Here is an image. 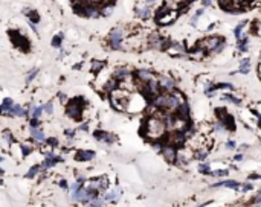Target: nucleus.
<instances>
[{"instance_id": "1", "label": "nucleus", "mask_w": 261, "mask_h": 207, "mask_svg": "<svg viewBox=\"0 0 261 207\" xmlns=\"http://www.w3.org/2000/svg\"><path fill=\"white\" fill-rule=\"evenodd\" d=\"M166 124L157 116H151L147 120V136L150 139H160L165 134Z\"/></svg>"}, {"instance_id": "2", "label": "nucleus", "mask_w": 261, "mask_h": 207, "mask_svg": "<svg viewBox=\"0 0 261 207\" xmlns=\"http://www.w3.org/2000/svg\"><path fill=\"white\" fill-rule=\"evenodd\" d=\"M84 98H75L69 107H67V114L70 116L72 119L75 120H80L81 119V111H83V107H84Z\"/></svg>"}, {"instance_id": "3", "label": "nucleus", "mask_w": 261, "mask_h": 207, "mask_svg": "<svg viewBox=\"0 0 261 207\" xmlns=\"http://www.w3.org/2000/svg\"><path fill=\"white\" fill-rule=\"evenodd\" d=\"M9 37H11L12 44H14L15 47H18V49H20V50H23V52H28V50H29L31 44H29L28 38L23 37V35L20 34L18 31H9Z\"/></svg>"}, {"instance_id": "4", "label": "nucleus", "mask_w": 261, "mask_h": 207, "mask_svg": "<svg viewBox=\"0 0 261 207\" xmlns=\"http://www.w3.org/2000/svg\"><path fill=\"white\" fill-rule=\"evenodd\" d=\"M215 114H217V117H218V120L225 125L226 129H229V131H234V129H235L234 117L226 111V108H215Z\"/></svg>"}, {"instance_id": "5", "label": "nucleus", "mask_w": 261, "mask_h": 207, "mask_svg": "<svg viewBox=\"0 0 261 207\" xmlns=\"http://www.w3.org/2000/svg\"><path fill=\"white\" fill-rule=\"evenodd\" d=\"M122 40H124V31H122L121 28H115V29L110 32V35H108L110 46L113 47V49H116V50L121 49V43H122Z\"/></svg>"}, {"instance_id": "6", "label": "nucleus", "mask_w": 261, "mask_h": 207, "mask_svg": "<svg viewBox=\"0 0 261 207\" xmlns=\"http://www.w3.org/2000/svg\"><path fill=\"white\" fill-rule=\"evenodd\" d=\"M159 85L160 90H164V93H173L174 92V81L170 76H159Z\"/></svg>"}, {"instance_id": "7", "label": "nucleus", "mask_w": 261, "mask_h": 207, "mask_svg": "<svg viewBox=\"0 0 261 207\" xmlns=\"http://www.w3.org/2000/svg\"><path fill=\"white\" fill-rule=\"evenodd\" d=\"M162 155L165 157L166 161H174L176 157H177L176 148H173L171 145H170V146H164V148H162Z\"/></svg>"}, {"instance_id": "8", "label": "nucleus", "mask_w": 261, "mask_h": 207, "mask_svg": "<svg viewBox=\"0 0 261 207\" xmlns=\"http://www.w3.org/2000/svg\"><path fill=\"white\" fill-rule=\"evenodd\" d=\"M95 157V152H92V151H84V149H80L76 152V155H75V159L78 161H89L92 160Z\"/></svg>"}, {"instance_id": "9", "label": "nucleus", "mask_w": 261, "mask_h": 207, "mask_svg": "<svg viewBox=\"0 0 261 207\" xmlns=\"http://www.w3.org/2000/svg\"><path fill=\"white\" fill-rule=\"evenodd\" d=\"M113 78H116L119 82H124V81H130L131 79V75H130V72H128L127 69H118L116 72H115Z\"/></svg>"}, {"instance_id": "10", "label": "nucleus", "mask_w": 261, "mask_h": 207, "mask_svg": "<svg viewBox=\"0 0 261 207\" xmlns=\"http://www.w3.org/2000/svg\"><path fill=\"white\" fill-rule=\"evenodd\" d=\"M95 139L99 140V142H106V143H112L115 140V137L112 134L106 133V131H95Z\"/></svg>"}, {"instance_id": "11", "label": "nucleus", "mask_w": 261, "mask_h": 207, "mask_svg": "<svg viewBox=\"0 0 261 207\" xmlns=\"http://www.w3.org/2000/svg\"><path fill=\"white\" fill-rule=\"evenodd\" d=\"M215 187H218V186H223V187H231V189H241V186L238 181H234V180H227V181H220V183L214 184Z\"/></svg>"}, {"instance_id": "12", "label": "nucleus", "mask_w": 261, "mask_h": 207, "mask_svg": "<svg viewBox=\"0 0 261 207\" xmlns=\"http://www.w3.org/2000/svg\"><path fill=\"white\" fill-rule=\"evenodd\" d=\"M183 3H191V0H165L168 8H182Z\"/></svg>"}, {"instance_id": "13", "label": "nucleus", "mask_w": 261, "mask_h": 207, "mask_svg": "<svg viewBox=\"0 0 261 207\" xmlns=\"http://www.w3.org/2000/svg\"><path fill=\"white\" fill-rule=\"evenodd\" d=\"M249 70H250V59H249V58H246V59L240 61V69H238L240 73L248 75V73H249Z\"/></svg>"}, {"instance_id": "14", "label": "nucleus", "mask_w": 261, "mask_h": 207, "mask_svg": "<svg viewBox=\"0 0 261 207\" xmlns=\"http://www.w3.org/2000/svg\"><path fill=\"white\" fill-rule=\"evenodd\" d=\"M31 133H32V137L35 139L37 142H40V143H43V142H46V137H44V134H43V131H40L38 128H31Z\"/></svg>"}, {"instance_id": "15", "label": "nucleus", "mask_w": 261, "mask_h": 207, "mask_svg": "<svg viewBox=\"0 0 261 207\" xmlns=\"http://www.w3.org/2000/svg\"><path fill=\"white\" fill-rule=\"evenodd\" d=\"M12 107H14V104H12V99H9V98L3 99V104H2V111H3V113H6L8 110L11 111Z\"/></svg>"}, {"instance_id": "16", "label": "nucleus", "mask_w": 261, "mask_h": 207, "mask_svg": "<svg viewBox=\"0 0 261 207\" xmlns=\"http://www.w3.org/2000/svg\"><path fill=\"white\" fill-rule=\"evenodd\" d=\"M11 111H12L11 116H26V111H24L20 105H14L11 108Z\"/></svg>"}, {"instance_id": "17", "label": "nucleus", "mask_w": 261, "mask_h": 207, "mask_svg": "<svg viewBox=\"0 0 261 207\" xmlns=\"http://www.w3.org/2000/svg\"><path fill=\"white\" fill-rule=\"evenodd\" d=\"M118 195H119L118 190H110V192L106 194V201H116V199H118Z\"/></svg>"}, {"instance_id": "18", "label": "nucleus", "mask_w": 261, "mask_h": 207, "mask_svg": "<svg viewBox=\"0 0 261 207\" xmlns=\"http://www.w3.org/2000/svg\"><path fill=\"white\" fill-rule=\"evenodd\" d=\"M223 88H234V85L227 84V82H218L212 87V90H223Z\"/></svg>"}, {"instance_id": "19", "label": "nucleus", "mask_w": 261, "mask_h": 207, "mask_svg": "<svg viewBox=\"0 0 261 207\" xmlns=\"http://www.w3.org/2000/svg\"><path fill=\"white\" fill-rule=\"evenodd\" d=\"M61 43H63V34H58L54 37V40H52V46L54 47H60L61 46Z\"/></svg>"}, {"instance_id": "20", "label": "nucleus", "mask_w": 261, "mask_h": 207, "mask_svg": "<svg viewBox=\"0 0 261 207\" xmlns=\"http://www.w3.org/2000/svg\"><path fill=\"white\" fill-rule=\"evenodd\" d=\"M28 17H29L31 23H38V20H40V15H38V12L37 11H31L29 14H28Z\"/></svg>"}, {"instance_id": "21", "label": "nucleus", "mask_w": 261, "mask_h": 207, "mask_svg": "<svg viewBox=\"0 0 261 207\" xmlns=\"http://www.w3.org/2000/svg\"><path fill=\"white\" fill-rule=\"evenodd\" d=\"M43 110H44L43 107H32V113H31V114H32V117L38 119V117L41 116V113H43Z\"/></svg>"}, {"instance_id": "22", "label": "nucleus", "mask_w": 261, "mask_h": 207, "mask_svg": "<svg viewBox=\"0 0 261 207\" xmlns=\"http://www.w3.org/2000/svg\"><path fill=\"white\" fill-rule=\"evenodd\" d=\"M223 99L229 101V102H234L235 105H240V104H241V101H240L238 98H235V96H232V94H225V96H223Z\"/></svg>"}, {"instance_id": "23", "label": "nucleus", "mask_w": 261, "mask_h": 207, "mask_svg": "<svg viewBox=\"0 0 261 207\" xmlns=\"http://www.w3.org/2000/svg\"><path fill=\"white\" fill-rule=\"evenodd\" d=\"M138 12H139V17L141 18H148L150 17V8L147 6V8H142V9H138Z\"/></svg>"}, {"instance_id": "24", "label": "nucleus", "mask_w": 261, "mask_h": 207, "mask_svg": "<svg viewBox=\"0 0 261 207\" xmlns=\"http://www.w3.org/2000/svg\"><path fill=\"white\" fill-rule=\"evenodd\" d=\"M89 207H104V201L95 198V199H92V201L89 203Z\"/></svg>"}, {"instance_id": "25", "label": "nucleus", "mask_w": 261, "mask_h": 207, "mask_svg": "<svg viewBox=\"0 0 261 207\" xmlns=\"http://www.w3.org/2000/svg\"><path fill=\"white\" fill-rule=\"evenodd\" d=\"M199 171L202 174H209L211 175V171H209V164H206V163H202L200 166H199Z\"/></svg>"}, {"instance_id": "26", "label": "nucleus", "mask_w": 261, "mask_h": 207, "mask_svg": "<svg viewBox=\"0 0 261 207\" xmlns=\"http://www.w3.org/2000/svg\"><path fill=\"white\" fill-rule=\"evenodd\" d=\"M102 66H104V63H101V61H93V66H92V70L93 72H99V70L102 69Z\"/></svg>"}, {"instance_id": "27", "label": "nucleus", "mask_w": 261, "mask_h": 207, "mask_svg": "<svg viewBox=\"0 0 261 207\" xmlns=\"http://www.w3.org/2000/svg\"><path fill=\"white\" fill-rule=\"evenodd\" d=\"M202 14H203V9H199V11L196 12V15L191 18V24H196V23H197V20L200 18V15H202Z\"/></svg>"}, {"instance_id": "28", "label": "nucleus", "mask_w": 261, "mask_h": 207, "mask_svg": "<svg viewBox=\"0 0 261 207\" xmlns=\"http://www.w3.org/2000/svg\"><path fill=\"white\" fill-rule=\"evenodd\" d=\"M243 28H244V23H240L237 28H235V32H234V34H235L237 38H241V31H243Z\"/></svg>"}, {"instance_id": "29", "label": "nucleus", "mask_w": 261, "mask_h": 207, "mask_svg": "<svg viewBox=\"0 0 261 207\" xmlns=\"http://www.w3.org/2000/svg\"><path fill=\"white\" fill-rule=\"evenodd\" d=\"M248 50V38L240 41V52H246Z\"/></svg>"}, {"instance_id": "30", "label": "nucleus", "mask_w": 261, "mask_h": 207, "mask_svg": "<svg viewBox=\"0 0 261 207\" xmlns=\"http://www.w3.org/2000/svg\"><path fill=\"white\" fill-rule=\"evenodd\" d=\"M38 171H40V168H38V166H32V168H31V171H29V174H28L26 177H28V178H32V177H34Z\"/></svg>"}, {"instance_id": "31", "label": "nucleus", "mask_w": 261, "mask_h": 207, "mask_svg": "<svg viewBox=\"0 0 261 207\" xmlns=\"http://www.w3.org/2000/svg\"><path fill=\"white\" fill-rule=\"evenodd\" d=\"M37 73H38V70H37V69L31 70V72H29V75H28V78H26V81H28V82H31V81L37 76Z\"/></svg>"}, {"instance_id": "32", "label": "nucleus", "mask_w": 261, "mask_h": 207, "mask_svg": "<svg viewBox=\"0 0 261 207\" xmlns=\"http://www.w3.org/2000/svg\"><path fill=\"white\" fill-rule=\"evenodd\" d=\"M211 175H214V177H226V175H227V171H225V169H222V171H214V172H211Z\"/></svg>"}, {"instance_id": "33", "label": "nucleus", "mask_w": 261, "mask_h": 207, "mask_svg": "<svg viewBox=\"0 0 261 207\" xmlns=\"http://www.w3.org/2000/svg\"><path fill=\"white\" fill-rule=\"evenodd\" d=\"M43 108H44V111H46V113H49V114H50V113H52V110H54V104H52V102H48L46 105H44V107H43Z\"/></svg>"}, {"instance_id": "34", "label": "nucleus", "mask_w": 261, "mask_h": 207, "mask_svg": "<svg viewBox=\"0 0 261 207\" xmlns=\"http://www.w3.org/2000/svg\"><path fill=\"white\" fill-rule=\"evenodd\" d=\"M40 125V120L35 119V117H32V120H31V128H37Z\"/></svg>"}, {"instance_id": "35", "label": "nucleus", "mask_w": 261, "mask_h": 207, "mask_svg": "<svg viewBox=\"0 0 261 207\" xmlns=\"http://www.w3.org/2000/svg\"><path fill=\"white\" fill-rule=\"evenodd\" d=\"M226 146H227V149H234V148H235V142H232V140H229V142L226 143Z\"/></svg>"}, {"instance_id": "36", "label": "nucleus", "mask_w": 261, "mask_h": 207, "mask_svg": "<svg viewBox=\"0 0 261 207\" xmlns=\"http://www.w3.org/2000/svg\"><path fill=\"white\" fill-rule=\"evenodd\" d=\"M49 145H52V146H57L58 145V142H57V139H49V140H46Z\"/></svg>"}, {"instance_id": "37", "label": "nucleus", "mask_w": 261, "mask_h": 207, "mask_svg": "<svg viewBox=\"0 0 261 207\" xmlns=\"http://www.w3.org/2000/svg\"><path fill=\"white\" fill-rule=\"evenodd\" d=\"M252 187H253L252 184H243V186H241V190H244V192H246V190H250Z\"/></svg>"}, {"instance_id": "38", "label": "nucleus", "mask_w": 261, "mask_h": 207, "mask_svg": "<svg viewBox=\"0 0 261 207\" xmlns=\"http://www.w3.org/2000/svg\"><path fill=\"white\" fill-rule=\"evenodd\" d=\"M66 134H67V137H73L75 136V129H66Z\"/></svg>"}, {"instance_id": "39", "label": "nucleus", "mask_w": 261, "mask_h": 207, "mask_svg": "<svg viewBox=\"0 0 261 207\" xmlns=\"http://www.w3.org/2000/svg\"><path fill=\"white\" fill-rule=\"evenodd\" d=\"M31 152V146H23V154L24 155H28Z\"/></svg>"}, {"instance_id": "40", "label": "nucleus", "mask_w": 261, "mask_h": 207, "mask_svg": "<svg viewBox=\"0 0 261 207\" xmlns=\"http://www.w3.org/2000/svg\"><path fill=\"white\" fill-rule=\"evenodd\" d=\"M60 186L66 189V187H67V181H66V180H61V183H60Z\"/></svg>"}, {"instance_id": "41", "label": "nucleus", "mask_w": 261, "mask_h": 207, "mask_svg": "<svg viewBox=\"0 0 261 207\" xmlns=\"http://www.w3.org/2000/svg\"><path fill=\"white\" fill-rule=\"evenodd\" d=\"M249 178H250V180H255V178H260V175H258V174H252Z\"/></svg>"}, {"instance_id": "42", "label": "nucleus", "mask_w": 261, "mask_h": 207, "mask_svg": "<svg viewBox=\"0 0 261 207\" xmlns=\"http://www.w3.org/2000/svg\"><path fill=\"white\" fill-rule=\"evenodd\" d=\"M202 3L205 6H209V5H211V0H202Z\"/></svg>"}, {"instance_id": "43", "label": "nucleus", "mask_w": 261, "mask_h": 207, "mask_svg": "<svg viewBox=\"0 0 261 207\" xmlns=\"http://www.w3.org/2000/svg\"><path fill=\"white\" fill-rule=\"evenodd\" d=\"M110 12H112V8H106V9H104V15H108Z\"/></svg>"}, {"instance_id": "44", "label": "nucleus", "mask_w": 261, "mask_h": 207, "mask_svg": "<svg viewBox=\"0 0 261 207\" xmlns=\"http://www.w3.org/2000/svg\"><path fill=\"white\" fill-rule=\"evenodd\" d=\"M241 159H243V155H241V154H238V155H235V160H237V161H240Z\"/></svg>"}, {"instance_id": "45", "label": "nucleus", "mask_w": 261, "mask_h": 207, "mask_svg": "<svg viewBox=\"0 0 261 207\" xmlns=\"http://www.w3.org/2000/svg\"><path fill=\"white\" fill-rule=\"evenodd\" d=\"M153 3H154V0H147V5H148V6H150V5H153Z\"/></svg>"}, {"instance_id": "46", "label": "nucleus", "mask_w": 261, "mask_h": 207, "mask_svg": "<svg viewBox=\"0 0 261 207\" xmlns=\"http://www.w3.org/2000/svg\"><path fill=\"white\" fill-rule=\"evenodd\" d=\"M238 3H248V2H250V0H237Z\"/></svg>"}, {"instance_id": "47", "label": "nucleus", "mask_w": 261, "mask_h": 207, "mask_svg": "<svg viewBox=\"0 0 261 207\" xmlns=\"http://www.w3.org/2000/svg\"><path fill=\"white\" fill-rule=\"evenodd\" d=\"M81 129H83V131H87V125H81Z\"/></svg>"}, {"instance_id": "48", "label": "nucleus", "mask_w": 261, "mask_h": 207, "mask_svg": "<svg viewBox=\"0 0 261 207\" xmlns=\"http://www.w3.org/2000/svg\"><path fill=\"white\" fill-rule=\"evenodd\" d=\"M257 201H258V203H261V192L258 194V198H257Z\"/></svg>"}, {"instance_id": "49", "label": "nucleus", "mask_w": 261, "mask_h": 207, "mask_svg": "<svg viewBox=\"0 0 261 207\" xmlns=\"http://www.w3.org/2000/svg\"><path fill=\"white\" fill-rule=\"evenodd\" d=\"M205 206H206V204H202V206H199V207H205Z\"/></svg>"}, {"instance_id": "50", "label": "nucleus", "mask_w": 261, "mask_h": 207, "mask_svg": "<svg viewBox=\"0 0 261 207\" xmlns=\"http://www.w3.org/2000/svg\"><path fill=\"white\" fill-rule=\"evenodd\" d=\"M260 127H261V117H260Z\"/></svg>"}]
</instances>
